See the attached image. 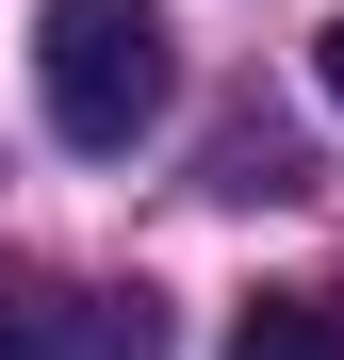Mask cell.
I'll list each match as a JSON object with an SVG mask.
<instances>
[{
	"label": "cell",
	"mask_w": 344,
	"mask_h": 360,
	"mask_svg": "<svg viewBox=\"0 0 344 360\" xmlns=\"http://www.w3.org/2000/svg\"><path fill=\"white\" fill-rule=\"evenodd\" d=\"M295 180H312V164L279 148V131H229V148H213V197H295Z\"/></svg>",
	"instance_id": "4"
},
{
	"label": "cell",
	"mask_w": 344,
	"mask_h": 360,
	"mask_svg": "<svg viewBox=\"0 0 344 360\" xmlns=\"http://www.w3.org/2000/svg\"><path fill=\"white\" fill-rule=\"evenodd\" d=\"M312 82H328V98H344V17H328V33H312Z\"/></svg>",
	"instance_id": "5"
},
{
	"label": "cell",
	"mask_w": 344,
	"mask_h": 360,
	"mask_svg": "<svg viewBox=\"0 0 344 360\" xmlns=\"http://www.w3.org/2000/svg\"><path fill=\"white\" fill-rule=\"evenodd\" d=\"M0 360H98V311H66L33 262H0Z\"/></svg>",
	"instance_id": "2"
},
{
	"label": "cell",
	"mask_w": 344,
	"mask_h": 360,
	"mask_svg": "<svg viewBox=\"0 0 344 360\" xmlns=\"http://www.w3.org/2000/svg\"><path fill=\"white\" fill-rule=\"evenodd\" d=\"M229 360H344V311H328V295H246Z\"/></svg>",
	"instance_id": "3"
},
{
	"label": "cell",
	"mask_w": 344,
	"mask_h": 360,
	"mask_svg": "<svg viewBox=\"0 0 344 360\" xmlns=\"http://www.w3.org/2000/svg\"><path fill=\"white\" fill-rule=\"evenodd\" d=\"M33 98H49V131H66L82 164H115L164 98H181L164 0H49V17H33Z\"/></svg>",
	"instance_id": "1"
}]
</instances>
